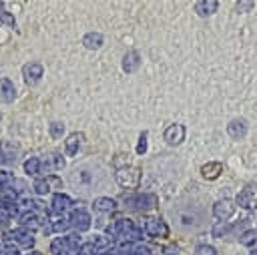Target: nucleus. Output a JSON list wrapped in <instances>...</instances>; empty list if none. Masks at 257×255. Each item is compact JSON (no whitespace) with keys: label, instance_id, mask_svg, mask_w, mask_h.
Wrapping results in <instances>:
<instances>
[{"label":"nucleus","instance_id":"nucleus-1","mask_svg":"<svg viewBox=\"0 0 257 255\" xmlns=\"http://www.w3.org/2000/svg\"><path fill=\"white\" fill-rule=\"evenodd\" d=\"M98 177H100L98 165H80L70 173V183H72L74 191L88 193V191H92V183L96 185Z\"/></svg>","mask_w":257,"mask_h":255}]
</instances>
